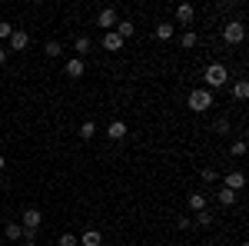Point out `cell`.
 I'll use <instances>...</instances> for the list:
<instances>
[{
	"label": "cell",
	"mask_w": 249,
	"mask_h": 246,
	"mask_svg": "<svg viewBox=\"0 0 249 246\" xmlns=\"http://www.w3.org/2000/svg\"><path fill=\"white\" fill-rule=\"evenodd\" d=\"M10 34H14V23L0 20V40H10Z\"/></svg>",
	"instance_id": "25"
},
{
	"label": "cell",
	"mask_w": 249,
	"mask_h": 246,
	"mask_svg": "<svg viewBox=\"0 0 249 246\" xmlns=\"http://www.w3.org/2000/svg\"><path fill=\"white\" fill-rule=\"evenodd\" d=\"M3 63H7V50L0 47V67H3Z\"/></svg>",
	"instance_id": "30"
},
{
	"label": "cell",
	"mask_w": 249,
	"mask_h": 246,
	"mask_svg": "<svg viewBox=\"0 0 249 246\" xmlns=\"http://www.w3.org/2000/svg\"><path fill=\"white\" fill-rule=\"evenodd\" d=\"M176 227H179V229H190L193 220H190V216H176Z\"/></svg>",
	"instance_id": "29"
},
{
	"label": "cell",
	"mask_w": 249,
	"mask_h": 246,
	"mask_svg": "<svg viewBox=\"0 0 249 246\" xmlns=\"http://www.w3.org/2000/svg\"><path fill=\"white\" fill-rule=\"evenodd\" d=\"M173 34H176V30H173V23H170V20L156 23V37H160V40H173Z\"/></svg>",
	"instance_id": "17"
},
{
	"label": "cell",
	"mask_w": 249,
	"mask_h": 246,
	"mask_svg": "<svg viewBox=\"0 0 249 246\" xmlns=\"http://www.w3.org/2000/svg\"><path fill=\"white\" fill-rule=\"evenodd\" d=\"M203 80H206V90H219V87L230 83V70H226L223 63H210L206 74H203Z\"/></svg>",
	"instance_id": "1"
},
{
	"label": "cell",
	"mask_w": 249,
	"mask_h": 246,
	"mask_svg": "<svg viewBox=\"0 0 249 246\" xmlns=\"http://www.w3.org/2000/svg\"><path fill=\"white\" fill-rule=\"evenodd\" d=\"M213 130H216V133H230V120H226V116H219V120L213 123Z\"/></svg>",
	"instance_id": "26"
},
{
	"label": "cell",
	"mask_w": 249,
	"mask_h": 246,
	"mask_svg": "<svg viewBox=\"0 0 249 246\" xmlns=\"http://www.w3.org/2000/svg\"><path fill=\"white\" fill-rule=\"evenodd\" d=\"M3 236H7V240H23V227H20V223H7V227H3Z\"/></svg>",
	"instance_id": "18"
},
{
	"label": "cell",
	"mask_w": 249,
	"mask_h": 246,
	"mask_svg": "<svg viewBox=\"0 0 249 246\" xmlns=\"http://www.w3.org/2000/svg\"><path fill=\"white\" fill-rule=\"evenodd\" d=\"M116 23H120V14H116L113 7H107V10H100V14H96V27H103L107 34L116 30Z\"/></svg>",
	"instance_id": "4"
},
{
	"label": "cell",
	"mask_w": 249,
	"mask_h": 246,
	"mask_svg": "<svg viewBox=\"0 0 249 246\" xmlns=\"http://www.w3.org/2000/svg\"><path fill=\"white\" fill-rule=\"evenodd\" d=\"M223 40H226L230 47L243 43V40H246V23H243V20H230V23L223 27Z\"/></svg>",
	"instance_id": "3"
},
{
	"label": "cell",
	"mask_w": 249,
	"mask_h": 246,
	"mask_svg": "<svg viewBox=\"0 0 249 246\" xmlns=\"http://www.w3.org/2000/svg\"><path fill=\"white\" fill-rule=\"evenodd\" d=\"M190 209H193V213L206 209V193H199V189H196V193H190Z\"/></svg>",
	"instance_id": "16"
},
{
	"label": "cell",
	"mask_w": 249,
	"mask_h": 246,
	"mask_svg": "<svg viewBox=\"0 0 249 246\" xmlns=\"http://www.w3.org/2000/svg\"><path fill=\"white\" fill-rule=\"evenodd\" d=\"M103 50H110V54H120V50H123V40L116 37L113 30H110V34H103Z\"/></svg>",
	"instance_id": "11"
},
{
	"label": "cell",
	"mask_w": 249,
	"mask_h": 246,
	"mask_svg": "<svg viewBox=\"0 0 249 246\" xmlns=\"http://www.w3.org/2000/svg\"><path fill=\"white\" fill-rule=\"evenodd\" d=\"M43 54H47L50 60L63 57V43H60V40H47V47H43Z\"/></svg>",
	"instance_id": "15"
},
{
	"label": "cell",
	"mask_w": 249,
	"mask_h": 246,
	"mask_svg": "<svg viewBox=\"0 0 249 246\" xmlns=\"http://www.w3.org/2000/svg\"><path fill=\"white\" fill-rule=\"evenodd\" d=\"M3 163H7V160H3V153H0V170H3Z\"/></svg>",
	"instance_id": "32"
},
{
	"label": "cell",
	"mask_w": 249,
	"mask_h": 246,
	"mask_svg": "<svg viewBox=\"0 0 249 246\" xmlns=\"http://www.w3.org/2000/svg\"><path fill=\"white\" fill-rule=\"evenodd\" d=\"M219 203H223V207H232V203H236V193L226 189V187H219Z\"/></svg>",
	"instance_id": "23"
},
{
	"label": "cell",
	"mask_w": 249,
	"mask_h": 246,
	"mask_svg": "<svg viewBox=\"0 0 249 246\" xmlns=\"http://www.w3.org/2000/svg\"><path fill=\"white\" fill-rule=\"evenodd\" d=\"M23 246H40V243L37 240H23Z\"/></svg>",
	"instance_id": "31"
},
{
	"label": "cell",
	"mask_w": 249,
	"mask_h": 246,
	"mask_svg": "<svg viewBox=\"0 0 249 246\" xmlns=\"http://www.w3.org/2000/svg\"><path fill=\"white\" fill-rule=\"evenodd\" d=\"M57 246H80V243H77V236H73V233H60Z\"/></svg>",
	"instance_id": "24"
},
{
	"label": "cell",
	"mask_w": 249,
	"mask_h": 246,
	"mask_svg": "<svg viewBox=\"0 0 249 246\" xmlns=\"http://www.w3.org/2000/svg\"><path fill=\"white\" fill-rule=\"evenodd\" d=\"M107 136H110V140H123V136H126V123H123V120H113L110 130H107Z\"/></svg>",
	"instance_id": "14"
},
{
	"label": "cell",
	"mask_w": 249,
	"mask_h": 246,
	"mask_svg": "<svg viewBox=\"0 0 249 246\" xmlns=\"http://www.w3.org/2000/svg\"><path fill=\"white\" fill-rule=\"evenodd\" d=\"M196 43H199V37H196V34H193V30H186V34H183V37H179V47H183V50H193V47H196Z\"/></svg>",
	"instance_id": "21"
},
{
	"label": "cell",
	"mask_w": 249,
	"mask_h": 246,
	"mask_svg": "<svg viewBox=\"0 0 249 246\" xmlns=\"http://www.w3.org/2000/svg\"><path fill=\"white\" fill-rule=\"evenodd\" d=\"M216 176H219V173L213 170V167H203V183H216Z\"/></svg>",
	"instance_id": "27"
},
{
	"label": "cell",
	"mask_w": 249,
	"mask_h": 246,
	"mask_svg": "<svg viewBox=\"0 0 249 246\" xmlns=\"http://www.w3.org/2000/svg\"><path fill=\"white\" fill-rule=\"evenodd\" d=\"M186 103H190L193 114H206V110L213 107V90H206V87H196V90H190Z\"/></svg>",
	"instance_id": "2"
},
{
	"label": "cell",
	"mask_w": 249,
	"mask_h": 246,
	"mask_svg": "<svg viewBox=\"0 0 249 246\" xmlns=\"http://www.w3.org/2000/svg\"><path fill=\"white\" fill-rule=\"evenodd\" d=\"M116 37L120 40H130L136 34V27H133V20H120V23H116V30H113Z\"/></svg>",
	"instance_id": "13"
},
{
	"label": "cell",
	"mask_w": 249,
	"mask_h": 246,
	"mask_svg": "<svg viewBox=\"0 0 249 246\" xmlns=\"http://www.w3.org/2000/svg\"><path fill=\"white\" fill-rule=\"evenodd\" d=\"M193 223H196V227H210V223H213V213H210V209H199V213L193 216Z\"/></svg>",
	"instance_id": "22"
},
{
	"label": "cell",
	"mask_w": 249,
	"mask_h": 246,
	"mask_svg": "<svg viewBox=\"0 0 249 246\" xmlns=\"http://www.w3.org/2000/svg\"><path fill=\"white\" fill-rule=\"evenodd\" d=\"M10 47H14V54L27 50V47H30V34H27V30H14V34H10Z\"/></svg>",
	"instance_id": "9"
},
{
	"label": "cell",
	"mask_w": 249,
	"mask_h": 246,
	"mask_svg": "<svg viewBox=\"0 0 249 246\" xmlns=\"http://www.w3.org/2000/svg\"><path fill=\"white\" fill-rule=\"evenodd\" d=\"M93 133H96L93 120H83V123H80V140H93Z\"/></svg>",
	"instance_id": "19"
},
{
	"label": "cell",
	"mask_w": 249,
	"mask_h": 246,
	"mask_svg": "<svg viewBox=\"0 0 249 246\" xmlns=\"http://www.w3.org/2000/svg\"><path fill=\"white\" fill-rule=\"evenodd\" d=\"M232 96H236V100H246L249 96V83L246 80H236V83H232Z\"/></svg>",
	"instance_id": "20"
},
{
	"label": "cell",
	"mask_w": 249,
	"mask_h": 246,
	"mask_svg": "<svg viewBox=\"0 0 249 246\" xmlns=\"http://www.w3.org/2000/svg\"><path fill=\"white\" fill-rule=\"evenodd\" d=\"M93 50V40L87 37V34H80L77 40H73V54H80V60H83V54H90Z\"/></svg>",
	"instance_id": "10"
},
{
	"label": "cell",
	"mask_w": 249,
	"mask_h": 246,
	"mask_svg": "<svg viewBox=\"0 0 249 246\" xmlns=\"http://www.w3.org/2000/svg\"><path fill=\"white\" fill-rule=\"evenodd\" d=\"M77 243L80 246H100V243H103V236H100V229H87L83 236H77Z\"/></svg>",
	"instance_id": "12"
},
{
	"label": "cell",
	"mask_w": 249,
	"mask_h": 246,
	"mask_svg": "<svg viewBox=\"0 0 249 246\" xmlns=\"http://www.w3.org/2000/svg\"><path fill=\"white\" fill-rule=\"evenodd\" d=\"M23 229H40L43 227V213H40L37 207H30V209H23V223H20Z\"/></svg>",
	"instance_id": "5"
},
{
	"label": "cell",
	"mask_w": 249,
	"mask_h": 246,
	"mask_svg": "<svg viewBox=\"0 0 249 246\" xmlns=\"http://www.w3.org/2000/svg\"><path fill=\"white\" fill-rule=\"evenodd\" d=\"M223 187H226V189H232V193H239V189L246 187V173H239V170H236V173H226Z\"/></svg>",
	"instance_id": "7"
},
{
	"label": "cell",
	"mask_w": 249,
	"mask_h": 246,
	"mask_svg": "<svg viewBox=\"0 0 249 246\" xmlns=\"http://www.w3.org/2000/svg\"><path fill=\"white\" fill-rule=\"evenodd\" d=\"M176 20H179L183 27H190L193 20H196V7H193V3H179V7H176Z\"/></svg>",
	"instance_id": "8"
},
{
	"label": "cell",
	"mask_w": 249,
	"mask_h": 246,
	"mask_svg": "<svg viewBox=\"0 0 249 246\" xmlns=\"http://www.w3.org/2000/svg\"><path fill=\"white\" fill-rule=\"evenodd\" d=\"M63 74L70 76V80H80V76L87 74V63H83L80 57H70L67 63H63Z\"/></svg>",
	"instance_id": "6"
},
{
	"label": "cell",
	"mask_w": 249,
	"mask_h": 246,
	"mask_svg": "<svg viewBox=\"0 0 249 246\" xmlns=\"http://www.w3.org/2000/svg\"><path fill=\"white\" fill-rule=\"evenodd\" d=\"M232 156H246V140H236L232 143Z\"/></svg>",
	"instance_id": "28"
}]
</instances>
